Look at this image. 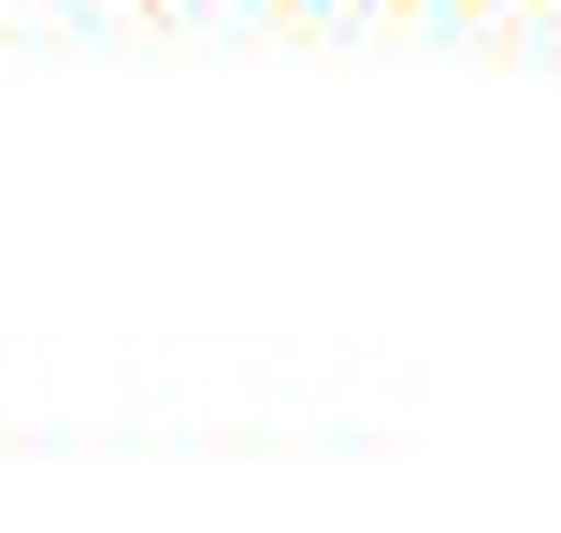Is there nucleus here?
I'll use <instances>...</instances> for the list:
<instances>
[]
</instances>
